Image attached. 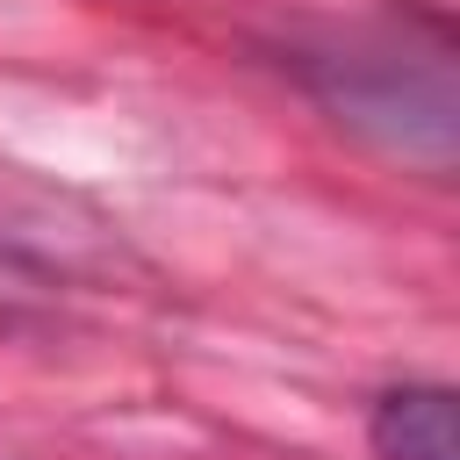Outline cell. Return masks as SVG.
<instances>
[{"instance_id":"cell-1","label":"cell","mask_w":460,"mask_h":460,"mask_svg":"<svg viewBox=\"0 0 460 460\" xmlns=\"http://www.w3.org/2000/svg\"><path fill=\"white\" fill-rule=\"evenodd\" d=\"M367 438L381 460H460V410L438 381H402L374 402Z\"/></svg>"}]
</instances>
